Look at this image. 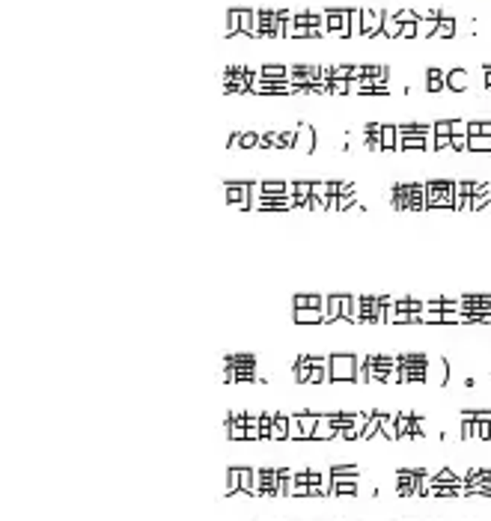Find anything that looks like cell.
<instances>
[{
	"label": "cell",
	"mask_w": 491,
	"mask_h": 521,
	"mask_svg": "<svg viewBox=\"0 0 491 521\" xmlns=\"http://www.w3.org/2000/svg\"><path fill=\"white\" fill-rule=\"evenodd\" d=\"M355 382H399V357L393 355H366L357 357V378Z\"/></svg>",
	"instance_id": "obj_1"
},
{
	"label": "cell",
	"mask_w": 491,
	"mask_h": 521,
	"mask_svg": "<svg viewBox=\"0 0 491 521\" xmlns=\"http://www.w3.org/2000/svg\"><path fill=\"white\" fill-rule=\"evenodd\" d=\"M295 378L301 385H325L330 382V357L301 355L295 364Z\"/></svg>",
	"instance_id": "obj_2"
},
{
	"label": "cell",
	"mask_w": 491,
	"mask_h": 521,
	"mask_svg": "<svg viewBox=\"0 0 491 521\" xmlns=\"http://www.w3.org/2000/svg\"><path fill=\"white\" fill-rule=\"evenodd\" d=\"M396 357H399V382L402 385L429 382V355L408 352V355H396Z\"/></svg>",
	"instance_id": "obj_3"
},
{
	"label": "cell",
	"mask_w": 491,
	"mask_h": 521,
	"mask_svg": "<svg viewBox=\"0 0 491 521\" xmlns=\"http://www.w3.org/2000/svg\"><path fill=\"white\" fill-rule=\"evenodd\" d=\"M396 209H426V185L423 182H399L393 185Z\"/></svg>",
	"instance_id": "obj_4"
},
{
	"label": "cell",
	"mask_w": 491,
	"mask_h": 521,
	"mask_svg": "<svg viewBox=\"0 0 491 521\" xmlns=\"http://www.w3.org/2000/svg\"><path fill=\"white\" fill-rule=\"evenodd\" d=\"M226 382H256V357L253 355H229L226 357Z\"/></svg>",
	"instance_id": "obj_5"
},
{
	"label": "cell",
	"mask_w": 491,
	"mask_h": 521,
	"mask_svg": "<svg viewBox=\"0 0 491 521\" xmlns=\"http://www.w3.org/2000/svg\"><path fill=\"white\" fill-rule=\"evenodd\" d=\"M447 209L456 206V182L438 179V182H426V209Z\"/></svg>",
	"instance_id": "obj_6"
},
{
	"label": "cell",
	"mask_w": 491,
	"mask_h": 521,
	"mask_svg": "<svg viewBox=\"0 0 491 521\" xmlns=\"http://www.w3.org/2000/svg\"><path fill=\"white\" fill-rule=\"evenodd\" d=\"M256 495V468H229L226 470V495Z\"/></svg>",
	"instance_id": "obj_7"
},
{
	"label": "cell",
	"mask_w": 491,
	"mask_h": 521,
	"mask_svg": "<svg viewBox=\"0 0 491 521\" xmlns=\"http://www.w3.org/2000/svg\"><path fill=\"white\" fill-rule=\"evenodd\" d=\"M357 378V357L348 352L330 355V382H355Z\"/></svg>",
	"instance_id": "obj_8"
},
{
	"label": "cell",
	"mask_w": 491,
	"mask_h": 521,
	"mask_svg": "<svg viewBox=\"0 0 491 521\" xmlns=\"http://www.w3.org/2000/svg\"><path fill=\"white\" fill-rule=\"evenodd\" d=\"M426 470L423 468H399L396 470V495L399 497H420V479Z\"/></svg>",
	"instance_id": "obj_9"
},
{
	"label": "cell",
	"mask_w": 491,
	"mask_h": 521,
	"mask_svg": "<svg viewBox=\"0 0 491 521\" xmlns=\"http://www.w3.org/2000/svg\"><path fill=\"white\" fill-rule=\"evenodd\" d=\"M357 322L384 325L387 322V304L382 301V298H357Z\"/></svg>",
	"instance_id": "obj_10"
},
{
	"label": "cell",
	"mask_w": 491,
	"mask_h": 521,
	"mask_svg": "<svg viewBox=\"0 0 491 521\" xmlns=\"http://www.w3.org/2000/svg\"><path fill=\"white\" fill-rule=\"evenodd\" d=\"M256 495L259 497H280L277 468H259L256 470Z\"/></svg>",
	"instance_id": "obj_11"
},
{
	"label": "cell",
	"mask_w": 491,
	"mask_h": 521,
	"mask_svg": "<svg viewBox=\"0 0 491 521\" xmlns=\"http://www.w3.org/2000/svg\"><path fill=\"white\" fill-rule=\"evenodd\" d=\"M224 188H226V200L233 206L250 209V203H253V182H224Z\"/></svg>",
	"instance_id": "obj_12"
},
{
	"label": "cell",
	"mask_w": 491,
	"mask_h": 521,
	"mask_svg": "<svg viewBox=\"0 0 491 521\" xmlns=\"http://www.w3.org/2000/svg\"><path fill=\"white\" fill-rule=\"evenodd\" d=\"M226 435L233 441H247V412H233V414H229Z\"/></svg>",
	"instance_id": "obj_13"
},
{
	"label": "cell",
	"mask_w": 491,
	"mask_h": 521,
	"mask_svg": "<svg viewBox=\"0 0 491 521\" xmlns=\"http://www.w3.org/2000/svg\"><path fill=\"white\" fill-rule=\"evenodd\" d=\"M330 438H339V429H337V423H334V417H330V414H319L313 441H330Z\"/></svg>",
	"instance_id": "obj_14"
},
{
	"label": "cell",
	"mask_w": 491,
	"mask_h": 521,
	"mask_svg": "<svg viewBox=\"0 0 491 521\" xmlns=\"http://www.w3.org/2000/svg\"><path fill=\"white\" fill-rule=\"evenodd\" d=\"M447 369H449V360L444 357H429V382L432 385H447Z\"/></svg>",
	"instance_id": "obj_15"
},
{
	"label": "cell",
	"mask_w": 491,
	"mask_h": 521,
	"mask_svg": "<svg viewBox=\"0 0 491 521\" xmlns=\"http://www.w3.org/2000/svg\"><path fill=\"white\" fill-rule=\"evenodd\" d=\"M295 322H298V325H319V322H325V307L295 310Z\"/></svg>",
	"instance_id": "obj_16"
},
{
	"label": "cell",
	"mask_w": 491,
	"mask_h": 521,
	"mask_svg": "<svg viewBox=\"0 0 491 521\" xmlns=\"http://www.w3.org/2000/svg\"><path fill=\"white\" fill-rule=\"evenodd\" d=\"M453 128V149L456 152H465L467 149V134H470V123H449Z\"/></svg>",
	"instance_id": "obj_17"
},
{
	"label": "cell",
	"mask_w": 491,
	"mask_h": 521,
	"mask_svg": "<svg viewBox=\"0 0 491 521\" xmlns=\"http://www.w3.org/2000/svg\"><path fill=\"white\" fill-rule=\"evenodd\" d=\"M343 316V295H325V322H337Z\"/></svg>",
	"instance_id": "obj_18"
},
{
	"label": "cell",
	"mask_w": 491,
	"mask_h": 521,
	"mask_svg": "<svg viewBox=\"0 0 491 521\" xmlns=\"http://www.w3.org/2000/svg\"><path fill=\"white\" fill-rule=\"evenodd\" d=\"M453 146V128H449V123H438L435 125V152H440V149Z\"/></svg>",
	"instance_id": "obj_19"
},
{
	"label": "cell",
	"mask_w": 491,
	"mask_h": 521,
	"mask_svg": "<svg viewBox=\"0 0 491 521\" xmlns=\"http://www.w3.org/2000/svg\"><path fill=\"white\" fill-rule=\"evenodd\" d=\"M298 423H301V432H304V441H313L316 432V423H319V414H310V412H298Z\"/></svg>",
	"instance_id": "obj_20"
},
{
	"label": "cell",
	"mask_w": 491,
	"mask_h": 521,
	"mask_svg": "<svg viewBox=\"0 0 491 521\" xmlns=\"http://www.w3.org/2000/svg\"><path fill=\"white\" fill-rule=\"evenodd\" d=\"M289 417H292V414H274L271 441H289Z\"/></svg>",
	"instance_id": "obj_21"
},
{
	"label": "cell",
	"mask_w": 491,
	"mask_h": 521,
	"mask_svg": "<svg viewBox=\"0 0 491 521\" xmlns=\"http://www.w3.org/2000/svg\"><path fill=\"white\" fill-rule=\"evenodd\" d=\"M330 477H334V479H352V483H357L360 470H357V465H334V468H330Z\"/></svg>",
	"instance_id": "obj_22"
},
{
	"label": "cell",
	"mask_w": 491,
	"mask_h": 521,
	"mask_svg": "<svg viewBox=\"0 0 491 521\" xmlns=\"http://www.w3.org/2000/svg\"><path fill=\"white\" fill-rule=\"evenodd\" d=\"M292 307H295V310H307V307H325V298H322V295H307V292H301V295H295Z\"/></svg>",
	"instance_id": "obj_23"
},
{
	"label": "cell",
	"mask_w": 491,
	"mask_h": 521,
	"mask_svg": "<svg viewBox=\"0 0 491 521\" xmlns=\"http://www.w3.org/2000/svg\"><path fill=\"white\" fill-rule=\"evenodd\" d=\"M382 435L387 441H399V429H396V414H384L382 412Z\"/></svg>",
	"instance_id": "obj_24"
},
{
	"label": "cell",
	"mask_w": 491,
	"mask_h": 521,
	"mask_svg": "<svg viewBox=\"0 0 491 521\" xmlns=\"http://www.w3.org/2000/svg\"><path fill=\"white\" fill-rule=\"evenodd\" d=\"M467 149H479V152H491V134H467Z\"/></svg>",
	"instance_id": "obj_25"
},
{
	"label": "cell",
	"mask_w": 491,
	"mask_h": 521,
	"mask_svg": "<svg viewBox=\"0 0 491 521\" xmlns=\"http://www.w3.org/2000/svg\"><path fill=\"white\" fill-rule=\"evenodd\" d=\"M378 134H382V137H378V146H382V149H396V128L393 125H384V128H378Z\"/></svg>",
	"instance_id": "obj_26"
},
{
	"label": "cell",
	"mask_w": 491,
	"mask_h": 521,
	"mask_svg": "<svg viewBox=\"0 0 491 521\" xmlns=\"http://www.w3.org/2000/svg\"><path fill=\"white\" fill-rule=\"evenodd\" d=\"M334 495L352 497V495H357V483H352V479H334Z\"/></svg>",
	"instance_id": "obj_27"
},
{
	"label": "cell",
	"mask_w": 491,
	"mask_h": 521,
	"mask_svg": "<svg viewBox=\"0 0 491 521\" xmlns=\"http://www.w3.org/2000/svg\"><path fill=\"white\" fill-rule=\"evenodd\" d=\"M343 319L357 322V295H343Z\"/></svg>",
	"instance_id": "obj_28"
},
{
	"label": "cell",
	"mask_w": 491,
	"mask_h": 521,
	"mask_svg": "<svg viewBox=\"0 0 491 521\" xmlns=\"http://www.w3.org/2000/svg\"><path fill=\"white\" fill-rule=\"evenodd\" d=\"M262 429H259V414H247V441H259Z\"/></svg>",
	"instance_id": "obj_29"
},
{
	"label": "cell",
	"mask_w": 491,
	"mask_h": 521,
	"mask_svg": "<svg viewBox=\"0 0 491 521\" xmlns=\"http://www.w3.org/2000/svg\"><path fill=\"white\" fill-rule=\"evenodd\" d=\"M259 429H262V438H271V429H274V414H259Z\"/></svg>",
	"instance_id": "obj_30"
},
{
	"label": "cell",
	"mask_w": 491,
	"mask_h": 521,
	"mask_svg": "<svg viewBox=\"0 0 491 521\" xmlns=\"http://www.w3.org/2000/svg\"><path fill=\"white\" fill-rule=\"evenodd\" d=\"M289 441H304V432H301V423L295 414L289 417Z\"/></svg>",
	"instance_id": "obj_31"
},
{
	"label": "cell",
	"mask_w": 491,
	"mask_h": 521,
	"mask_svg": "<svg viewBox=\"0 0 491 521\" xmlns=\"http://www.w3.org/2000/svg\"><path fill=\"white\" fill-rule=\"evenodd\" d=\"M238 146H244V149L259 146V137H256V134H242V143H238Z\"/></svg>",
	"instance_id": "obj_32"
}]
</instances>
